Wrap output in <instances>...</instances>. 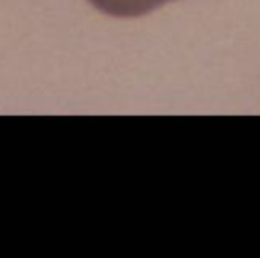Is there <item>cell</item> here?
I'll use <instances>...</instances> for the list:
<instances>
[{
    "label": "cell",
    "mask_w": 260,
    "mask_h": 258,
    "mask_svg": "<svg viewBox=\"0 0 260 258\" xmlns=\"http://www.w3.org/2000/svg\"><path fill=\"white\" fill-rule=\"evenodd\" d=\"M167 2H173V0H89V4L95 6L98 10L110 16H120V18H136V16L148 14Z\"/></svg>",
    "instance_id": "1"
}]
</instances>
